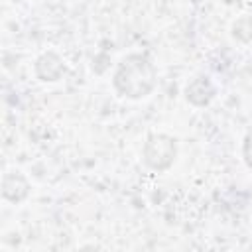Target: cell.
<instances>
[{"instance_id":"obj_1","label":"cell","mask_w":252,"mask_h":252,"mask_svg":"<svg viewBox=\"0 0 252 252\" xmlns=\"http://www.w3.org/2000/svg\"><path fill=\"white\" fill-rule=\"evenodd\" d=\"M110 83L120 98L144 100L158 89V67L148 53L132 51L118 59Z\"/></svg>"},{"instance_id":"obj_4","label":"cell","mask_w":252,"mask_h":252,"mask_svg":"<svg viewBox=\"0 0 252 252\" xmlns=\"http://www.w3.org/2000/svg\"><path fill=\"white\" fill-rule=\"evenodd\" d=\"M65 75H67V63L55 49L41 51L35 57V61H33V77L39 83H57Z\"/></svg>"},{"instance_id":"obj_8","label":"cell","mask_w":252,"mask_h":252,"mask_svg":"<svg viewBox=\"0 0 252 252\" xmlns=\"http://www.w3.org/2000/svg\"><path fill=\"white\" fill-rule=\"evenodd\" d=\"M10 2H22V0H10Z\"/></svg>"},{"instance_id":"obj_7","label":"cell","mask_w":252,"mask_h":252,"mask_svg":"<svg viewBox=\"0 0 252 252\" xmlns=\"http://www.w3.org/2000/svg\"><path fill=\"white\" fill-rule=\"evenodd\" d=\"M240 154H242V161H244V165L252 171V128H250V130L244 134V138H242Z\"/></svg>"},{"instance_id":"obj_3","label":"cell","mask_w":252,"mask_h":252,"mask_svg":"<svg viewBox=\"0 0 252 252\" xmlns=\"http://www.w3.org/2000/svg\"><path fill=\"white\" fill-rule=\"evenodd\" d=\"M0 193L2 199L10 205H22L30 195H32V183L28 175L22 169H6L2 173V183H0Z\"/></svg>"},{"instance_id":"obj_5","label":"cell","mask_w":252,"mask_h":252,"mask_svg":"<svg viewBox=\"0 0 252 252\" xmlns=\"http://www.w3.org/2000/svg\"><path fill=\"white\" fill-rule=\"evenodd\" d=\"M217 85L213 83V79L205 73L195 75L193 79L187 81V85L183 87V98L187 104L195 106V108H205L209 106L215 98H217Z\"/></svg>"},{"instance_id":"obj_2","label":"cell","mask_w":252,"mask_h":252,"mask_svg":"<svg viewBox=\"0 0 252 252\" xmlns=\"http://www.w3.org/2000/svg\"><path fill=\"white\" fill-rule=\"evenodd\" d=\"M177 156H179V142L175 136L167 132L148 134L140 150L142 163L150 171H156V173H163L171 169L173 163L177 161Z\"/></svg>"},{"instance_id":"obj_6","label":"cell","mask_w":252,"mask_h":252,"mask_svg":"<svg viewBox=\"0 0 252 252\" xmlns=\"http://www.w3.org/2000/svg\"><path fill=\"white\" fill-rule=\"evenodd\" d=\"M230 37L240 45H248L252 41V14H242L232 22Z\"/></svg>"}]
</instances>
